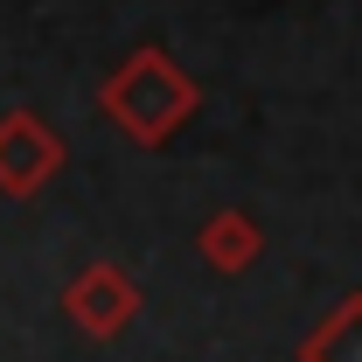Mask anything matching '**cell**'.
Wrapping results in <instances>:
<instances>
[{
  "instance_id": "1",
  "label": "cell",
  "mask_w": 362,
  "mask_h": 362,
  "mask_svg": "<svg viewBox=\"0 0 362 362\" xmlns=\"http://www.w3.org/2000/svg\"><path fill=\"white\" fill-rule=\"evenodd\" d=\"M195 105H202V84H195L160 42L133 49V56L98 84V112L133 139V146H146V153L168 146V139L195 119Z\"/></svg>"
},
{
  "instance_id": "2",
  "label": "cell",
  "mask_w": 362,
  "mask_h": 362,
  "mask_svg": "<svg viewBox=\"0 0 362 362\" xmlns=\"http://www.w3.org/2000/svg\"><path fill=\"white\" fill-rule=\"evenodd\" d=\"M139 314H146V293H139L133 272L112 265V258H90V265L63 286V320H70L84 341H119Z\"/></svg>"
},
{
  "instance_id": "3",
  "label": "cell",
  "mask_w": 362,
  "mask_h": 362,
  "mask_svg": "<svg viewBox=\"0 0 362 362\" xmlns=\"http://www.w3.org/2000/svg\"><path fill=\"white\" fill-rule=\"evenodd\" d=\"M63 139L49 126L42 112H28V105H14V112H0V195L7 202H35L49 181L63 175Z\"/></svg>"
},
{
  "instance_id": "4",
  "label": "cell",
  "mask_w": 362,
  "mask_h": 362,
  "mask_svg": "<svg viewBox=\"0 0 362 362\" xmlns=\"http://www.w3.org/2000/svg\"><path fill=\"white\" fill-rule=\"evenodd\" d=\"M195 258L209 272H223V279H237V272H251L265 258V223L251 209H209L202 230H195Z\"/></svg>"
},
{
  "instance_id": "5",
  "label": "cell",
  "mask_w": 362,
  "mask_h": 362,
  "mask_svg": "<svg viewBox=\"0 0 362 362\" xmlns=\"http://www.w3.org/2000/svg\"><path fill=\"white\" fill-rule=\"evenodd\" d=\"M300 362H362V293H341L314 320V334L300 341Z\"/></svg>"
}]
</instances>
